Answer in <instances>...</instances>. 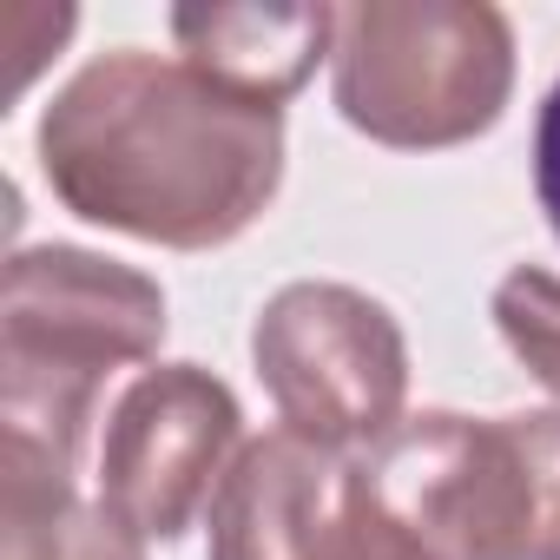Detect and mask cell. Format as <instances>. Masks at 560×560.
Returning <instances> with one entry per match:
<instances>
[{
  "label": "cell",
  "instance_id": "1",
  "mask_svg": "<svg viewBox=\"0 0 560 560\" xmlns=\"http://www.w3.org/2000/svg\"><path fill=\"white\" fill-rule=\"evenodd\" d=\"M34 152L73 218L165 250H218L284 185V113L185 60L119 47L47 100Z\"/></svg>",
  "mask_w": 560,
  "mask_h": 560
},
{
  "label": "cell",
  "instance_id": "2",
  "mask_svg": "<svg viewBox=\"0 0 560 560\" xmlns=\"http://www.w3.org/2000/svg\"><path fill=\"white\" fill-rule=\"evenodd\" d=\"M165 343V291L86 244H27L0 284V442L80 468L100 396Z\"/></svg>",
  "mask_w": 560,
  "mask_h": 560
},
{
  "label": "cell",
  "instance_id": "3",
  "mask_svg": "<svg viewBox=\"0 0 560 560\" xmlns=\"http://www.w3.org/2000/svg\"><path fill=\"white\" fill-rule=\"evenodd\" d=\"M363 468L442 560H560V409H422Z\"/></svg>",
  "mask_w": 560,
  "mask_h": 560
},
{
  "label": "cell",
  "instance_id": "4",
  "mask_svg": "<svg viewBox=\"0 0 560 560\" xmlns=\"http://www.w3.org/2000/svg\"><path fill=\"white\" fill-rule=\"evenodd\" d=\"M330 93L376 145H468L508 113L514 27L494 0H350L337 8Z\"/></svg>",
  "mask_w": 560,
  "mask_h": 560
},
{
  "label": "cell",
  "instance_id": "5",
  "mask_svg": "<svg viewBox=\"0 0 560 560\" xmlns=\"http://www.w3.org/2000/svg\"><path fill=\"white\" fill-rule=\"evenodd\" d=\"M250 363L284 429L337 455H370L402 429L409 343L396 311L357 284H284L250 324Z\"/></svg>",
  "mask_w": 560,
  "mask_h": 560
},
{
  "label": "cell",
  "instance_id": "6",
  "mask_svg": "<svg viewBox=\"0 0 560 560\" xmlns=\"http://www.w3.org/2000/svg\"><path fill=\"white\" fill-rule=\"evenodd\" d=\"M244 448V409L231 383L198 363L139 370L100 429V501L145 540H178L218 494Z\"/></svg>",
  "mask_w": 560,
  "mask_h": 560
},
{
  "label": "cell",
  "instance_id": "7",
  "mask_svg": "<svg viewBox=\"0 0 560 560\" xmlns=\"http://www.w3.org/2000/svg\"><path fill=\"white\" fill-rule=\"evenodd\" d=\"M357 462L363 455H337L298 429L250 435L231 455L205 508V553L211 560H311L350 501Z\"/></svg>",
  "mask_w": 560,
  "mask_h": 560
},
{
  "label": "cell",
  "instance_id": "8",
  "mask_svg": "<svg viewBox=\"0 0 560 560\" xmlns=\"http://www.w3.org/2000/svg\"><path fill=\"white\" fill-rule=\"evenodd\" d=\"M178 60L218 80L224 93L284 113L291 93L330 60L337 47V8L304 0V8H172Z\"/></svg>",
  "mask_w": 560,
  "mask_h": 560
},
{
  "label": "cell",
  "instance_id": "9",
  "mask_svg": "<svg viewBox=\"0 0 560 560\" xmlns=\"http://www.w3.org/2000/svg\"><path fill=\"white\" fill-rule=\"evenodd\" d=\"M0 560H145V534L54 455L0 442Z\"/></svg>",
  "mask_w": 560,
  "mask_h": 560
},
{
  "label": "cell",
  "instance_id": "10",
  "mask_svg": "<svg viewBox=\"0 0 560 560\" xmlns=\"http://www.w3.org/2000/svg\"><path fill=\"white\" fill-rule=\"evenodd\" d=\"M494 330L508 343V357L547 389L560 396V277L540 264H514L494 284Z\"/></svg>",
  "mask_w": 560,
  "mask_h": 560
},
{
  "label": "cell",
  "instance_id": "11",
  "mask_svg": "<svg viewBox=\"0 0 560 560\" xmlns=\"http://www.w3.org/2000/svg\"><path fill=\"white\" fill-rule=\"evenodd\" d=\"M311 560H442V553H435L383 494H376L370 468L357 462L350 501H343V514L330 521V534H324V547H317Z\"/></svg>",
  "mask_w": 560,
  "mask_h": 560
},
{
  "label": "cell",
  "instance_id": "12",
  "mask_svg": "<svg viewBox=\"0 0 560 560\" xmlns=\"http://www.w3.org/2000/svg\"><path fill=\"white\" fill-rule=\"evenodd\" d=\"M534 198H540V211L560 237V80L547 86L540 119H534Z\"/></svg>",
  "mask_w": 560,
  "mask_h": 560
}]
</instances>
